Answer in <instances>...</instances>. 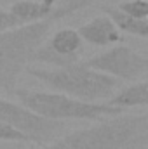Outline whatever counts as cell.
Here are the masks:
<instances>
[{"label": "cell", "mask_w": 148, "mask_h": 149, "mask_svg": "<svg viewBox=\"0 0 148 149\" xmlns=\"http://www.w3.org/2000/svg\"><path fill=\"white\" fill-rule=\"evenodd\" d=\"M113 108L120 109H131V108H147L148 104V81L140 80L132 81L131 85L120 88L118 92H113L110 97L105 101Z\"/></svg>", "instance_id": "30bf717a"}, {"label": "cell", "mask_w": 148, "mask_h": 149, "mask_svg": "<svg viewBox=\"0 0 148 149\" xmlns=\"http://www.w3.org/2000/svg\"><path fill=\"white\" fill-rule=\"evenodd\" d=\"M75 30L80 35L82 42L94 47H111L124 42L122 33L115 28L108 16H96Z\"/></svg>", "instance_id": "ba28073f"}, {"label": "cell", "mask_w": 148, "mask_h": 149, "mask_svg": "<svg viewBox=\"0 0 148 149\" xmlns=\"http://www.w3.org/2000/svg\"><path fill=\"white\" fill-rule=\"evenodd\" d=\"M21 23L7 10V7H2L0 5V33L7 31V30H12L16 26H19Z\"/></svg>", "instance_id": "5bb4252c"}, {"label": "cell", "mask_w": 148, "mask_h": 149, "mask_svg": "<svg viewBox=\"0 0 148 149\" xmlns=\"http://www.w3.org/2000/svg\"><path fill=\"white\" fill-rule=\"evenodd\" d=\"M101 10L105 12V16H108L111 23L115 24V28L120 33H127L138 38H147L148 37V19H136L131 17L127 14H124L122 10H118L117 7H101Z\"/></svg>", "instance_id": "8fae6325"}, {"label": "cell", "mask_w": 148, "mask_h": 149, "mask_svg": "<svg viewBox=\"0 0 148 149\" xmlns=\"http://www.w3.org/2000/svg\"><path fill=\"white\" fill-rule=\"evenodd\" d=\"M0 142H32V139L26 134L16 130L14 127L0 123Z\"/></svg>", "instance_id": "4fadbf2b"}, {"label": "cell", "mask_w": 148, "mask_h": 149, "mask_svg": "<svg viewBox=\"0 0 148 149\" xmlns=\"http://www.w3.org/2000/svg\"><path fill=\"white\" fill-rule=\"evenodd\" d=\"M96 2L99 0H66L61 5H56V10L47 19L19 24L0 33V92L14 94L18 88V80L28 68L33 52L51 35L56 23Z\"/></svg>", "instance_id": "6da1fadb"}, {"label": "cell", "mask_w": 148, "mask_h": 149, "mask_svg": "<svg viewBox=\"0 0 148 149\" xmlns=\"http://www.w3.org/2000/svg\"><path fill=\"white\" fill-rule=\"evenodd\" d=\"M82 38L75 28H61L45 38L33 52L30 63H42L51 68H63L80 61Z\"/></svg>", "instance_id": "52a82bcc"}, {"label": "cell", "mask_w": 148, "mask_h": 149, "mask_svg": "<svg viewBox=\"0 0 148 149\" xmlns=\"http://www.w3.org/2000/svg\"><path fill=\"white\" fill-rule=\"evenodd\" d=\"M12 2H16V0H0V5H2V3H5V5H9V3H12Z\"/></svg>", "instance_id": "9a60e30c"}, {"label": "cell", "mask_w": 148, "mask_h": 149, "mask_svg": "<svg viewBox=\"0 0 148 149\" xmlns=\"http://www.w3.org/2000/svg\"><path fill=\"white\" fill-rule=\"evenodd\" d=\"M19 102L30 111L54 121L65 120H85V121H101L106 118L120 116L125 109L113 108L106 102H87L59 92H44V90H28L16 88L14 94Z\"/></svg>", "instance_id": "277c9868"}, {"label": "cell", "mask_w": 148, "mask_h": 149, "mask_svg": "<svg viewBox=\"0 0 148 149\" xmlns=\"http://www.w3.org/2000/svg\"><path fill=\"white\" fill-rule=\"evenodd\" d=\"M91 70H96L103 74H108L115 80L124 81H140L147 80L148 59L138 50L125 47L122 43L111 45L101 54H96L82 61Z\"/></svg>", "instance_id": "5b68a950"}, {"label": "cell", "mask_w": 148, "mask_h": 149, "mask_svg": "<svg viewBox=\"0 0 148 149\" xmlns=\"http://www.w3.org/2000/svg\"><path fill=\"white\" fill-rule=\"evenodd\" d=\"M117 9L136 19L148 17V0H125V2H120Z\"/></svg>", "instance_id": "7c38bea8"}, {"label": "cell", "mask_w": 148, "mask_h": 149, "mask_svg": "<svg viewBox=\"0 0 148 149\" xmlns=\"http://www.w3.org/2000/svg\"><path fill=\"white\" fill-rule=\"evenodd\" d=\"M147 114L124 113L32 149H134L147 141Z\"/></svg>", "instance_id": "7a4b0ae2"}, {"label": "cell", "mask_w": 148, "mask_h": 149, "mask_svg": "<svg viewBox=\"0 0 148 149\" xmlns=\"http://www.w3.org/2000/svg\"><path fill=\"white\" fill-rule=\"evenodd\" d=\"M25 71L47 85L52 92L87 102L106 101L118 87V80L91 70L82 61L63 68H26Z\"/></svg>", "instance_id": "3957f363"}, {"label": "cell", "mask_w": 148, "mask_h": 149, "mask_svg": "<svg viewBox=\"0 0 148 149\" xmlns=\"http://www.w3.org/2000/svg\"><path fill=\"white\" fill-rule=\"evenodd\" d=\"M0 123L11 125L16 130L26 134L33 144H45L56 130L63 127V121H54L30 111L21 102H12L9 99L0 97Z\"/></svg>", "instance_id": "8992f818"}, {"label": "cell", "mask_w": 148, "mask_h": 149, "mask_svg": "<svg viewBox=\"0 0 148 149\" xmlns=\"http://www.w3.org/2000/svg\"><path fill=\"white\" fill-rule=\"evenodd\" d=\"M58 0H16L7 5V10L21 23H37L47 19L56 10Z\"/></svg>", "instance_id": "9c48e42d"}]
</instances>
